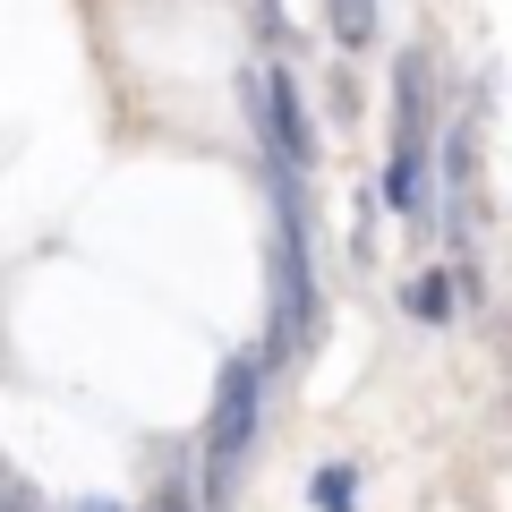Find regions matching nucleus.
I'll return each mask as SVG.
<instances>
[{
  "label": "nucleus",
  "mask_w": 512,
  "mask_h": 512,
  "mask_svg": "<svg viewBox=\"0 0 512 512\" xmlns=\"http://www.w3.org/2000/svg\"><path fill=\"white\" fill-rule=\"evenodd\" d=\"M256 419H265V359H256V350H231V359H222V384H214L205 444H197L205 470L188 478V487H197V512H231L239 470H248V453H256Z\"/></svg>",
  "instance_id": "f257e3e1"
},
{
  "label": "nucleus",
  "mask_w": 512,
  "mask_h": 512,
  "mask_svg": "<svg viewBox=\"0 0 512 512\" xmlns=\"http://www.w3.org/2000/svg\"><path fill=\"white\" fill-rule=\"evenodd\" d=\"M436 60L410 43L393 60V163H384V205L402 214H436Z\"/></svg>",
  "instance_id": "f03ea898"
},
{
  "label": "nucleus",
  "mask_w": 512,
  "mask_h": 512,
  "mask_svg": "<svg viewBox=\"0 0 512 512\" xmlns=\"http://www.w3.org/2000/svg\"><path fill=\"white\" fill-rule=\"evenodd\" d=\"M402 316H410V325H453V316H461V299H453V274H410V291H402Z\"/></svg>",
  "instance_id": "7ed1b4c3"
},
{
  "label": "nucleus",
  "mask_w": 512,
  "mask_h": 512,
  "mask_svg": "<svg viewBox=\"0 0 512 512\" xmlns=\"http://www.w3.org/2000/svg\"><path fill=\"white\" fill-rule=\"evenodd\" d=\"M325 18H333V43L342 52H367L376 43V0H325Z\"/></svg>",
  "instance_id": "20e7f679"
},
{
  "label": "nucleus",
  "mask_w": 512,
  "mask_h": 512,
  "mask_svg": "<svg viewBox=\"0 0 512 512\" xmlns=\"http://www.w3.org/2000/svg\"><path fill=\"white\" fill-rule=\"evenodd\" d=\"M308 495H316V512H359V461H325Z\"/></svg>",
  "instance_id": "39448f33"
},
{
  "label": "nucleus",
  "mask_w": 512,
  "mask_h": 512,
  "mask_svg": "<svg viewBox=\"0 0 512 512\" xmlns=\"http://www.w3.org/2000/svg\"><path fill=\"white\" fill-rule=\"evenodd\" d=\"M146 512H197V487H188V453H171V470H163V487H154V504Z\"/></svg>",
  "instance_id": "423d86ee"
},
{
  "label": "nucleus",
  "mask_w": 512,
  "mask_h": 512,
  "mask_svg": "<svg viewBox=\"0 0 512 512\" xmlns=\"http://www.w3.org/2000/svg\"><path fill=\"white\" fill-rule=\"evenodd\" d=\"M69 512H128V504H111V495H77Z\"/></svg>",
  "instance_id": "0eeeda50"
}]
</instances>
